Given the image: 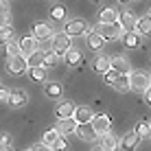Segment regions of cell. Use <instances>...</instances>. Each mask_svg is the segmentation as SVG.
I'll return each instance as SVG.
<instances>
[{"label":"cell","mask_w":151,"mask_h":151,"mask_svg":"<svg viewBox=\"0 0 151 151\" xmlns=\"http://www.w3.org/2000/svg\"><path fill=\"white\" fill-rule=\"evenodd\" d=\"M127 77H129V90L145 92L151 86V75H149V72H145V70H132Z\"/></svg>","instance_id":"obj_1"},{"label":"cell","mask_w":151,"mask_h":151,"mask_svg":"<svg viewBox=\"0 0 151 151\" xmlns=\"http://www.w3.org/2000/svg\"><path fill=\"white\" fill-rule=\"evenodd\" d=\"M72 37L70 35H66V33H55V37L50 40V50L57 55V57H64L68 50L72 48Z\"/></svg>","instance_id":"obj_2"},{"label":"cell","mask_w":151,"mask_h":151,"mask_svg":"<svg viewBox=\"0 0 151 151\" xmlns=\"http://www.w3.org/2000/svg\"><path fill=\"white\" fill-rule=\"evenodd\" d=\"M90 127H92V132L96 134V138L105 136V134H110V129H112V116L110 114H96V116L92 118Z\"/></svg>","instance_id":"obj_3"},{"label":"cell","mask_w":151,"mask_h":151,"mask_svg":"<svg viewBox=\"0 0 151 151\" xmlns=\"http://www.w3.org/2000/svg\"><path fill=\"white\" fill-rule=\"evenodd\" d=\"M64 33L70 35V37H81V35H88V22L81 18H75V20H68L64 27Z\"/></svg>","instance_id":"obj_4"},{"label":"cell","mask_w":151,"mask_h":151,"mask_svg":"<svg viewBox=\"0 0 151 151\" xmlns=\"http://www.w3.org/2000/svg\"><path fill=\"white\" fill-rule=\"evenodd\" d=\"M33 37L37 42H50L55 37V29L50 22H35L33 24Z\"/></svg>","instance_id":"obj_5"},{"label":"cell","mask_w":151,"mask_h":151,"mask_svg":"<svg viewBox=\"0 0 151 151\" xmlns=\"http://www.w3.org/2000/svg\"><path fill=\"white\" fill-rule=\"evenodd\" d=\"M27 70H29V64H27V57L24 55L7 59V72L9 75H22V72H27Z\"/></svg>","instance_id":"obj_6"},{"label":"cell","mask_w":151,"mask_h":151,"mask_svg":"<svg viewBox=\"0 0 151 151\" xmlns=\"http://www.w3.org/2000/svg\"><path fill=\"white\" fill-rule=\"evenodd\" d=\"M29 103V94L24 90H11V94H9V101H7V105L11 107V110H22L24 105Z\"/></svg>","instance_id":"obj_7"},{"label":"cell","mask_w":151,"mask_h":151,"mask_svg":"<svg viewBox=\"0 0 151 151\" xmlns=\"http://www.w3.org/2000/svg\"><path fill=\"white\" fill-rule=\"evenodd\" d=\"M99 33H101L105 40H116V37H123L125 31L121 27V22H114V24H101Z\"/></svg>","instance_id":"obj_8"},{"label":"cell","mask_w":151,"mask_h":151,"mask_svg":"<svg viewBox=\"0 0 151 151\" xmlns=\"http://www.w3.org/2000/svg\"><path fill=\"white\" fill-rule=\"evenodd\" d=\"M118 15H121V11H116L114 7H103L96 13V20H99V24H114V22H118Z\"/></svg>","instance_id":"obj_9"},{"label":"cell","mask_w":151,"mask_h":151,"mask_svg":"<svg viewBox=\"0 0 151 151\" xmlns=\"http://www.w3.org/2000/svg\"><path fill=\"white\" fill-rule=\"evenodd\" d=\"M96 114L92 112V107H88V105H79L75 110V121H77V125H90L92 123V118H94Z\"/></svg>","instance_id":"obj_10"},{"label":"cell","mask_w":151,"mask_h":151,"mask_svg":"<svg viewBox=\"0 0 151 151\" xmlns=\"http://www.w3.org/2000/svg\"><path fill=\"white\" fill-rule=\"evenodd\" d=\"M75 110H77V105H75L72 101H61L59 105L55 107V116H57V121L72 118V116H75Z\"/></svg>","instance_id":"obj_11"},{"label":"cell","mask_w":151,"mask_h":151,"mask_svg":"<svg viewBox=\"0 0 151 151\" xmlns=\"http://www.w3.org/2000/svg\"><path fill=\"white\" fill-rule=\"evenodd\" d=\"M140 140H142V138L136 134V129H134V132H127V134L121 138V149H123V151H136L138 145H140Z\"/></svg>","instance_id":"obj_12"},{"label":"cell","mask_w":151,"mask_h":151,"mask_svg":"<svg viewBox=\"0 0 151 151\" xmlns=\"http://www.w3.org/2000/svg\"><path fill=\"white\" fill-rule=\"evenodd\" d=\"M44 94L50 99V101H59L61 94H64V86L59 81H46L44 86Z\"/></svg>","instance_id":"obj_13"},{"label":"cell","mask_w":151,"mask_h":151,"mask_svg":"<svg viewBox=\"0 0 151 151\" xmlns=\"http://www.w3.org/2000/svg\"><path fill=\"white\" fill-rule=\"evenodd\" d=\"M18 44H20V53H22L24 57H31L35 50H40V48H37V40H35L33 35H27V37H22Z\"/></svg>","instance_id":"obj_14"},{"label":"cell","mask_w":151,"mask_h":151,"mask_svg":"<svg viewBox=\"0 0 151 151\" xmlns=\"http://www.w3.org/2000/svg\"><path fill=\"white\" fill-rule=\"evenodd\" d=\"M136 15H134V11H129V9H125V11H121V15H118V22H121L123 31H134L136 29Z\"/></svg>","instance_id":"obj_15"},{"label":"cell","mask_w":151,"mask_h":151,"mask_svg":"<svg viewBox=\"0 0 151 151\" xmlns=\"http://www.w3.org/2000/svg\"><path fill=\"white\" fill-rule=\"evenodd\" d=\"M112 68L118 70L121 75H129L132 72V64H129V59L125 55H116V57H112Z\"/></svg>","instance_id":"obj_16"},{"label":"cell","mask_w":151,"mask_h":151,"mask_svg":"<svg viewBox=\"0 0 151 151\" xmlns=\"http://www.w3.org/2000/svg\"><path fill=\"white\" fill-rule=\"evenodd\" d=\"M101 147L105 151H116V149H121V138L110 132V134H105V136H101Z\"/></svg>","instance_id":"obj_17"},{"label":"cell","mask_w":151,"mask_h":151,"mask_svg":"<svg viewBox=\"0 0 151 151\" xmlns=\"http://www.w3.org/2000/svg\"><path fill=\"white\" fill-rule=\"evenodd\" d=\"M77 121L75 118H64V121L57 123V132H59V136H68V134H75L77 132Z\"/></svg>","instance_id":"obj_18"},{"label":"cell","mask_w":151,"mask_h":151,"mask_svg":"<svg viewBox=\"0 0 151 151\" xmlns=\"http://www.w3.org/2000/svg\"><path fill=\"white\" fill-rule=\"evenodd\" d=\"M103 46H105V37H103L99 31L88 33V48H90V50H101Z\"/></svg>","instance_id":"obj_19"},{"label":"cell","mask_w":151,"mask_h":151,"mask_svg":"<svg viewBox=\"0 0 151 151\" xmlns=\"http://www.w3.org/2000/svg\"><path fill=\"white\" fill-rule=\"evenodd\" d=\"M94 70L99 75H105L107 70H112V57L110 55H99L94 59Z\"/></svg>","instance_id":"obj_20"},{"label":"cell","mask_w":151,"mask_h":151,"mask_svg":"<svg viewBox=\"0 0 151 151\" xmlns=\"http://www.w3.org/2000/svg\"><path fill=\"white\" fill-rule=\"evenodd\" d=\"M64 59H66V64H68L70 68H75V66L83 64V53H81L79 48H75V46H72V48L68 50V53L64 55Z\"/></svg>","instance_id":"obj_21"},{"label":"cell","mask_w":151,"mask_h":151,"mask_svg":"<svg viewBox=\"0 0 151 151\" xmlns=\"http://www.w3.org/2000/svg\"><path fill=\"white\" fill-rule=\"evenodd\" d=\"M140 37H142V35L136 33V31H125V33H123L125 48H138V46H140Z\"/></svg>","instance_id":"obj_22"},{"label":"cell","mask_w":151,"mask_h":151,"mask_svg":"<svg viewBox=\"0 0 151 151\" xmlns=\"http://www.w3.org/2000/svg\"><path fill=\"white\" fill-rule=\"evenodd\" d=\"M66 15H68L66 4L59 2V4H53V7H50V20H53V22H64Z\"/></svg>","instance_id":"obj_23"},{"label":"cell","mask_w":151,"mask_h":151,"mask_svg":"<svg viewBox=\"0 0 151 151\" xmlns=\"http://www.w3.org/2000/svg\"><path fill=\"white\" fill-rule=\"evenodd\" d=\"M136 33L140 35H151V15H142V18L136 20Z\"/></svg>","instance_id":"obj_24"},{"label":"cell","mask_w":151,"mask_h":151,"mask_svg":"<svg viewBox=\"0 0 151 151\" xmlns=\"http://www.w3.org/2000/svg\"><path fill=\"white\" fill-rule=\"evenodd\" d=\"M29 77H31V81H35V83H46V68L44 66H35V68H29Z\"/></svg>","instance_id":"obj_25"},{"label":"cell","mask_w":151,"mask_h":151,"mask_svg":"<svg viewBox=\"0 0 151 151\" xmlns=\"http://www.w3.org/2000/svg\"><path fill=\"white\" fill-rule=\"evenodd\" d=\"M75 134H77V136H79V140H88V142L96 138V134L92 132V127H90V125H79Z\"/></svg>","instance_id":"obj_26"},{"label":"cell","mask_w":151,"mask_h":151,"mask_svg":"<svg viewBox=\"0 0 151 151\" xmlns=\"http://www.w3.org/2000/svg\"><path fill=\"white\" fill-rule=\"evenodd\" d=\"M44 57H46V50H35L31 57H27V64L29 68H35V66H44Z\"/></svg>","instance_id":"obj_27"},{"label":"cell","mask_w":151,"mask_h":151,"mask_svg":"<svg viewBox=\"0 0 151 151\" xmlns=\"http://www.w3.org/2000/svg\"><path fill=\"white\" fill-rule=\"evenodd\" d=\"M15 40V29L13 27H4V29H0V44H9V42H13Z\"/></svg>","instance_id":"obj_28"},{"label":"cell","mask_w":151,"mask_h":151,"mask_svg":"<svg viewBox=\"0 0 151 151\" xmlns=\"http://www.w3.org/2000/svg\"><path fill=\"white\" fill-rule=\"evenodd\" d=\"M4 55H7V59L22 55V53H20V44H18L15 40H13V42H9V44H4Z\"/></svg>","instance_id":"obj_29"},{"label":"cell","mask_w":151,"mask_h":151,"mask_svg":"<svg viewBox=\"0 0 151 151\" xmlns=\"http://www.w3.org/2000/svg\"><path fill=\"white\" fill-rule=\"evenodd\" d=\"M57 138H59V132H57V127H53V129H46V132H44V138H42V142L48 145V147H53Z\"/></svg>","instance_id":"obj_30"},{"label":"cell","mask_w":151,"mask_h":151,"mask_svg":"<svg viewBox=\"0 0 151 151\" xmlns=\"http://www.w3.org/2000/svg\"><path fill=\"white\" fill-rule=\"evenodd\" d=\"M136 134H138L140 138H149L151 136V123L149 121H140L136 125Z\"/></svg>","instance_id":"obj_31"},{"label":"cell","mask_w":151,"mask_h":151,"mask_svg":"<svg viewBox=\"0 0 151 151\" xmlns=\"http://www.w3.org/2000/svg\"><path fill=\"white\" fill-rule=\"evenodd\" d=\"M118 79H121V72L114 70V68H112V70H107L105 75H103V81H105L107 86H112V88L116 86V81H118Z\"/></svg>","instance_id":"obj_32"},{"label":"cell","mask_w":151,"mask_h":151,"mask_svg":"<svg viewBox=\"0 0 151 151\" xmlns=\"http://www.w3.org/2000/svg\"><path fill=\"white\" fill-rule=\"evenodd\" d=\"M114 88H116V90H121V92H127V90H129V77H127V75H121V79L116 81V86H114Z\"/></svg>","instance_id":"obj_33"},{"label":"cell","mask_w":151,"mask_h":151,"mask_svg":"<svg viewBox=\"0 0 151 151\" xmlns=\"http://www.w3.org/2000/svg\"><path fill=\"white\" fill-rule=\"evenodd\" d=\"M68 149V142H66V136H59L53 145V151H66Z\"/></svg>","instance_id":"obj_34"},{"label":"cell","mask_w":151,"mask_h":151,"mask_svg":"<svg viewBox=\"0 0 151 151\" xmlns=\"http://www.w3.org/2000/svg\"><path fill=\"white\" fill-rule=\"evenodd\" d=\"M57 59H59V57H57L53 50H50V53H46V57H44V68H50V66H55Z\"/></svg>","instance_id":"obj_35"},{"label":"cell","mask_w":151,"mask_h":151,"mask_svg":"<svg viewBox=\"0 0 151 151\" xmlns=\"http://www.w3.org/2000/svg\"><path fill=\"white\" fill-rule=\"evenodd\" d=\"M11 27V13H0V29Z\"/></svg>","instance_id":"obj_36"},{"label":"cell","mask_w":151,"mask_h":151,"mask_svg":"<svg viewBox=\"0 0 151 151\" xmlns=\"http://www.w3.org/2000/svg\"><path fill=\"white\" fill-rule=\"evenodd\" d=\"M0 13H11V2L9 0H0Z\"/></svg>","instance_id":"obj_37"},{"label":"cell","mask_w":151,"mask_h":151,"mask_svg":"<svg viewBox=\"0 0 151 151\" xmlns=\"http://www.w3.org/2000/svg\"><path fill=\"white\" fill-rule=\"evenodd\" d=\"M9 94H11V90H7L4 86H0V101L7 103V101H9Z\"/></svg>","instance_id":"obj_38"},{"label":"cell","mask_w":151,"mask_h":151,"mask_svg":"<svg viewBox=\"0 0 151 151\" xmlns=\"http://www.w3.org/2000/svg\"><path fill=\"white\" fill-rule=\"evenodd\" d=\"M33 151H53V147H48V145L40 142V145H33Z\"/></svg>","instance_id":"obj_39"},{"label":"cell","mask_w":151,"mask_h":151,"mask_svg":"<svg viewBox=\"0 0 151 151\" xmlns=\"http://www.w3.org/2000/svg\"><path fill=\"white\" fill-rule=\"evenodd\" d=\"M0 142H7V145H11V136H9V134H0Z\"/></svg>","instance_id":"obj_40"},{"label":"cell","mask_w":151,"mask_h":151,"mask_svg":"<svg viewBox=\"0 0 151 151\" xmlns=\"http://www.w3.org/2000/svg\"><path fill=\"white\" fill-rule=\"evenodd\" d=\"M145 99H147V103L151 105V86L147 88V90H145Z\"/></svg>","instance_id":"obj_41"},{"label":"cell","mask_w":151,"mask_h":151,"mask_svg":"<svg viewBox=\"0 0 151 151\" xmlns=\"http://www.w3.org/2000/svg\"><path fill=\"white\" fill-rule=\"evenodd\" d=\"M0 151H11V145H7V142H0Z\"/></svg>","instance_id":"obj_42"},{"label":"cell","mask_w":151,"mask_h":151,"mask_svg":"<svg viewBox=\"0 0 151 151\" xmlns=\"http://www.w3.org/2000/svg\"><path fill=\"white\" fill-rule=\"evenodd\" d=\"M94 151H105V149H103V147H96V149H94Z\"/></svg>","instance_id":"obj_43"},{"label":"cell","mask_w":151,"mask_h":151,"mask_svg":"<svg viewBox=\"0 0 151 151\" xmlns=\"http://www.w3.org/2000/svg\"><path fill=\"white\" fill-rule=\"evenodd\" d=\"M118 2H123V4H125V2H129V0H118Z\"/></svg>","instance_id":"obj_44"},{"label":"cell","mask_w":151,"mask_h":151,"mask_svg":"<svg viewBox=\"0 0 151 151\" xmlns=\"http://www.w3.org/2000/svg\"><path fill=\"white\" fill-rule=\"evenodd\" d=\"M27 151H33V149H27Z\"/></svg>","instance_id":"obj_45"},{"label":"cell","mask_w":151,"mask_h":151,"mask_svg":"<svg viewBox=\"0 0 151 151\" xmlns=\"http://www.w3.org/2000/svg\"><path fill=\"white\" fill-rule=\"evenodd\" d=\"M149 15H151V13H149Z\"/></svg>","instance_id":"obj_46"}]
</instances>
